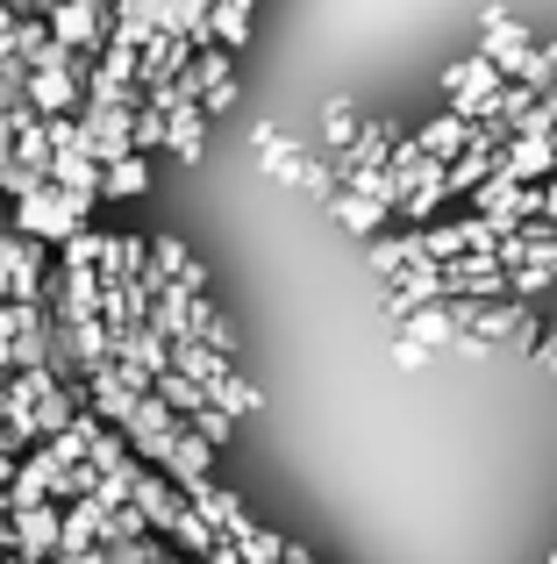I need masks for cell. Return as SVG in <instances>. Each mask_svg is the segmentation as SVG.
Returning a JSON list of instances; mask_svg holds the SVG:
<instances>
[{"mask_svg":"<svg viewBox=\"0 0 557 564\" xmlns=\"http://www.w3.org/2000/svg\"><path fill=\"white\" fill-rule=\"evenodd\" d=\"M458 350L465 358H487V350H536L544 322L529 315L522 301H458Z\"/></svg>","mask_w":557,"mask_h":564,"instance_id":"6da1fadb","label":"cell"},{"mask_svg":"<svg viewBox=\"0 0 557 564\" xmlns=\"http://www.w3.org/2000/svg\"><path fill=\"white\" fill-rule=\"evenodd\" d=\"M0 229H14V236H29V243L57 250V243H72L79 229H94V200H72V193H57L51 180H43L29 200H14V215L0 221Z\"/></svg>","mask_w":557,"mask_h":564,"instance_id":"7a4b0ae2","label":"cell"},{"mask_svg":"<svg viewBox=\"0 0 557 564\" xmlns=\"http://www.w3.org/2000/svg\"><path fill=\"white\" fill-rule=\"evenodd\" d=\"M0 272H8V301L14 307H43V293H51V250L43 243L0 229Z\"/></svg>","mask_w":557,"mask_h":564,"instance_id":"3957f363","label":"cell"},{"mask_svg":"<svg viewBox=\"0 0 557 564\" xmlns=\"http://www.w3.org/2000/svg\"><path fill=\"white\" fill-rule=\"evenodd\" d=\"M501 72L487 65V57H458V65H444V94H450V115L458 122H487V108H493V94H501Z\"/></svg>","mask_w":557,"mask_h":564,"instance_id":"277c9868","label":"cell"},{"mask_svg":"<svg viewBox=\"0 0 557 564\" xmlns=\"http://www.w3.org/2000/svg\"><path fill=\"white\" fill-rule=\"evenodd\" d=\"M472 200H479V221H487L493 236H515L522 221H536V186H515V180H501V172H493Z\"/></svg>","mask_w":557,"mask_h":564,"instance_id":"5b68a950","label":"cell"},{"mask_svg":"<svg viewBox=\"0 0 557 564\" xmlns=\"http://www.w3.org/2000/svg\"><path fill=\"white\" fill-rule=\"evenodd\" d=\"M79 151L94 158L100 172L122 165V158H136L129 151V115L122 108H79Z\"/></svg>","mask_w":557,"mask_h":564,"instance_id":"8992f818","label":"cell"},{"mask_svg":"<svg viewBox=\"0 0 557 564\" xmlns=\"http://www.w3.org/2000/svg\"><path fill=\"white\" fill-rule=\"evenodd\" d=\"M501 180H515V186H550L557 180V143L550 137H507V151H501Z\"/></svg>","mask_w":557,"mask_h":564,"instance_id":"52a82bcc","label":"cell"},{"mask_svg":"<svg viewBox=\"0 0 557 564\" xmlns=\"http://www.w3.org/2000/svg\"><path fill=\"white\" fill-rule=\"evenodd\" d=\"M143 258H151V272L165 279V286H179V293H208V264H200L194 250L179 243V236H151V243H143Z\"/></svg>","mask_w":557,"mask_h":564,"instance_id":"ba28073f","label":"cell"},{"mask_svg":"<svg viewBox=\"0 0 557 564\" xmlns=\"http://www.w3.org/2000/svg\"><path fill=\"white\" fill-rule=\"evenodd\" d=\"M550 258H557V229L550 221H522L515 236L493 243V264H501V272H529V264H550Z\"/></svg>","mask_w":557,"mask_h":564,"instance_id":"9c48e42d","label":"cell"},{"mask_svg":"<svg viewBox=\"0 0 557 564\" xmlns=\"http://www.w3.org/2000/svg\"><path fill=\"white\" fill-rule=\"evenodd\" d=\"M422 307H450L444 301V279H436V264H415L407 279H393V293H386V322L401 329L407 315H422Z\"/></svg>","mask_w":557,"mask_h":564,"instance_id":"30bf717a","label":"cell"},{"mask_svg":"<svg viewBox=\"0 0 557 564\" xmlns=\"http://www.w3.org/2000/svg\"><path fill=\"white\" fill-rule=\"evenodd\" d=\"M465 143H472V122H458V115H436V122H422L415 137H407V151L429 158V165H458Z\"/></svg>","mask_w":557,"mask_h":564,"instance_id":"8fae6325","label":"cell"},{"mask_svg":"<svg viewBox=\"0 0 557 564\" xmlns=\"http://www.w3.org/2000/svg\"><path fill=\"white\" fill-rule=\"evenodd\" d=\"M8 536H14V557L57 564V508H22V514H8Z\"/></svg>","mask_w":557,"mask_h":564,"instance_id":"7c38bea8","label":"cell"},{"mask_svg":"<svg viewBox=\"0 0 557 564\" xmlns=\"http://www.w3.org/2000/svg\"><path fill=\"white\" fill-rule=\"evenodd\" d=\"M129 508L143 514V529H151V536H165V529H172V514H179L186 500L172 494V486L157 479V471H136V486H129Z\"/></svg>","mask_w":557,"mask_h":564,"instance_id":"4fadbf2b","label":"cell"},{"mask_svg":"<svg viewBox=\"0 0 557 564\" xmlns=\"http://www.w3.org/2000/svg\"><path fill=\"white\" fill-rule=\"evenodd\" d=\"M401 344H415L422 358H429V350H458V315H450V307H422V315L401 322Z\"/></svg>","mask_w":557,"mask_h":564,"instance_id":"5bb4252c","label":"cell"},{"mask_svg":"<svg viewBox=\"0 0 557 564\" xmlns=\"http://www.w3.org/2000/svg\"><path fill=\"white\" fill-rule=\"evenodd\" d=\"M393 143H401V129L393 122H358V137H350V172H386V158H393ZM343 172V180H350Z\"/></svg>","mask_w":557,"mask_h":564,"instance_id":"9a60e30c","label":"cell"},{"mask_svg":"<svg viewBox=\"0 0 557 564\" xmlns=\"http://www.w3.org/2000/svg\"><path fill=\"white\" fill-rule=\"evenodd\" d=\"M165 151L179 158V165H200V151H208V115L200 108H172L165 115Z\"/></svg>","mask_w":557,"mask_h":564,"instance_id":"2e32d148","label":"cell"},{"mask_svg":"<svg viewBox=\"0 0 557 564\" xmlns=\"http://www.w3.org/2000/svg\"><path fill=\"white\" fill-rule=\"evenodd\" d=\"M57 193H72V200H100V165L94 158H79V151H65V158H51V172H43Z\"/></svg>","mask_w":557,"mask_h":564,"instance_id":"e0dca14e","label":"cell"},{"mask_svg":"<svg viewBox=\"0 0 557 564\" xmlns=\"http://www.w3.org/2000/svg\"><path fill=\"white\" fill-rule=\"evenodd\" d=\"M329 215H336V229H350V236H379L386 229V207L364 200V193H343V186L329 193Z\"/></svg>","mask_w":557,"mask_h":564,"instance_id":"ac0fdd59","label":"cell"},{"mask_svg":"<svg viewBox=\"0 0 557 564\" xmlns=\"http://www.w3.org/2000/svg\"><path fill=\"white\" fill-rule=\"evenodd\" d=\"M208 43L237 57L243 43H251V14H243V8H229V0H208Z\"/></svg>","mask_w":557,"mask_h":564,"instance_id":"d6986e66","label":"cell"},{"mask_svg":"<svg viewBox=\"0 0 557 564\" xmlns=\"http://www.w3.org/2000/svg\"><path fill=\"white\" fill-rule=\"evenodd\" d=\"M151 193V158H122L100 172V200H143Z\"/></svg>","mask_w":557,"mask_h":564,"instance_id":"ffe728a7","label":"cell"},{"mask_svg":"<svg viewBox=\"0 0 557 564\" xmlns=\"http://www.w3.org/2000/svg\"><path fill=\"white\" fill-rule=\"evenodd\" d=\"M415 264H422L415 229H407V236H379V243H372V272H379V279H407Z\"/></svg>","mask_w":557,"mask_h":564,"instance_id":"44dd1931","label":"cell"},{"mask_svg":"<svg viewBox=\"0 0 557 564\" xmlns=\"http://www.w3.org/2000/svg\"><path fill=\"white\" fill-rule=\"evenodd\" d=\"M301 158H307V151L286 137V129H278L272 143H258V172H265V180H278V186H293V180H301Z\"/></svg>","mask_w":557,"mask_h":564,"instance_id":"7402d4cb","label":"cell"},{"mask_svg":"<svg viewBox=\"0 0 557 564\" xmlns=\"http://www.w3.org/2000/svg\"><path fill=\"white\" fill-rule=\"evenodd\" d=\"M165 536H172V543H179V551H194V557H208V551H215V543H222V536H215V529H208V522H200V514H194V508H179V514H172V529H165Z\"/></svg>","mask_w":557,"mask_h":564,"instance_id":"603a6c76","label":"cell"},{"mask_svg":"<svg viewBox=\"0 0 557 564\" xmlns=\"http://www.w3.org/2000/svg\"><path fill=\"white\" fill-rule=\"evenodd\" d=\"M358 122H364V115L350 108V100H329V108H321V137H329L336 151H350V137H358Z\"/></svg>","mask_w":557,"mask_h":564,"instance_id":"cb8c5ba5","label":"cell"},{"mask_svg":"<svg viewBox=\"0 0 557 564\" xmlns=\"http://www.w3.org/2000/svg\"><path fill=\"white\" fill-rule=\"evenodd\" d=\"M293 186L315 193V200H329V193L343 186V180H336V165H321V158H301V180H293Z\"/></svg>","mask_w":557,"mask_h":564,"instance_id":"d4e9b609","label":"cell"},{"mask_svg":"<svg viewBox=\"0 0 557 564\" xmlns=\"http://www.w3.org/2000/svg\"><path fill=\"white\" fill-rule=\"evenodd\" d=\"M165 557V543L157 536H136V543H108V564H157Z\"/></svg>","mask_w":557,"mask_h":564,"instance_id":"484cf974","label":"cell"},{"mask_svg":"<svg viewBox=\"0 0 557 564\" xmlns=\"http://www.w3.org/2000/svg\"><path fill=\"white\" fill-rule=\"evenodd\" d=\"M529 358L544 365V372H557V329H544V336H536V350H529Z\"/></svg>","mask_w":557,"mask_h":564,"instance_id":"4316f807","label":"cell"},{"mask_svg":"<svg viewBox=\"0 0 557 564\" xmlns=\"http://www.w3.org/2000/svg\"><path fill=\"white\" fill-rule=\"evenodd\" d=\"M536 221H550V229H557V180L536 186Z\"/></svg>","mask_w":557,"mask_h":564,"instance_id":"83f0119b","label":"cell"},{"mask_svg":"<svg viewBox=\"0 0 557 564\" xmlns=\"http://www.w3.org/2000/svg\"><path fill=\"white\" fill-rule=\"evenodd\" d=\"M536 115H544V137L557 143V94H544V100H536Z\"/></svg>","mask_w":557,"mask_h":564,"instance_id":"f1b7e54d","label":"cell"},{"mask_svg":"<svg viewBox=\"0 0 557 564\" xmlns=\"http://www.w3.org/2000/svg\"><path fill=\"white\" fill-rule=\"evenodd\" d=\"M200 564H243V557H237V551H229V543H215V551H208V557H200Z\"/></svg>","mask_w":557,"mask_h":564,"instance_id":"f546056e","label":"cell"},{"mask_svg":"<svg viewBox=\"0 0 557 564\" xmlns=\"http://www.w3.org/2000/svg\"><path fill=\"white\" fill-rule=\"evenodd\" d=\"M278 564H321L315 551H301V543H286V557H278Z\"/></svg>","mask_w":557,"mask_h":564,"instance_id":"4dcf8cb0","label":"cell"},{"mask_svg":"<svg viewBox=\"0 0 557 564\" xmlns=\"http://www.w3.org/2000/svg\"><path fill=\"white\" fill-rule=\"evenodd\" d=\"M57 564H108V551H79V557H57Z\"/></svg>","mask_w":557,"mask_h":564,"instance_id":"1f68e13d","label":"cell"},{"mask_svg":"<svg viewBox=\"0 0 557 564\" xmlns=\"http://www.w3.org/2000/svg\"><path fill=\"white\" fill-rule=\"evenodd\" d=\"M0 557H14V536H8V514H0Z\"/></svg>","mask_w":557,"mask_h":564,"instance_id":"d6a6232c","label":"cell"},{"mask_svg":"<svg viewBox=\"0 0 557 564\" xmlns=\"http://www.w3.org/2000/svg\"><path fill=\"white\" fill-rule=\"evenodd\" d=\"M8 29H14V8H8V0H0V43H8Z\"/></svg>","mask_w":557,"mask_h":564,"instance_id":"836d02e7","label":"cell"},{"mask_svg":"<svg viewBox=\"0 0 557 564\" xmlns=\"http://www.w3.org/2000/svg\"><path fill=\"white\" fill-rule=\"evenodd\" d=\"M229 8H243V14H251V8H258V0H229Z\"/></svg>","mask_w":557,"mask_h":564,"instance_id":"e575fe53","label":"cell"},{"mask_svg":"<svg viewBox=\"0 0 557 564\" xmlns=\"http://www.w3.org/2000/svg\"><path fill=\"white\" fill-rule=\"evenodd\" d=\"M0 564H36V557H0Z\"/></svg>","mask_w":557,"mask_h":564,"instance_id":"d590c367","label":"cell"},{"mask_svg":"<svg viewBox=\"0 0 557 564\" xmlns=\"http://www.w3.org/2000/svg\"><path fill=\"white\" fill-rule=\"evenodd\" d=\"M157 564H186V557H172V551H165V557H157Z\"/></svg>","mask_w":557,"mask_h":564,"instance_id":"8d00e7d4","label":"cell"},{"mask_svg":"<svg viewBox=\"0 0 557 564\" xmlns=\"http://www.w3.org/2000/svg\"><path fill=\"white\" fill-rule=\"evenodd\" d=\"M0 301H8V272H0Z\"/></svg>","mask_w":557,"mask_h":564,"instance_id":"74e56055","label":"cell"}]
</instances>
